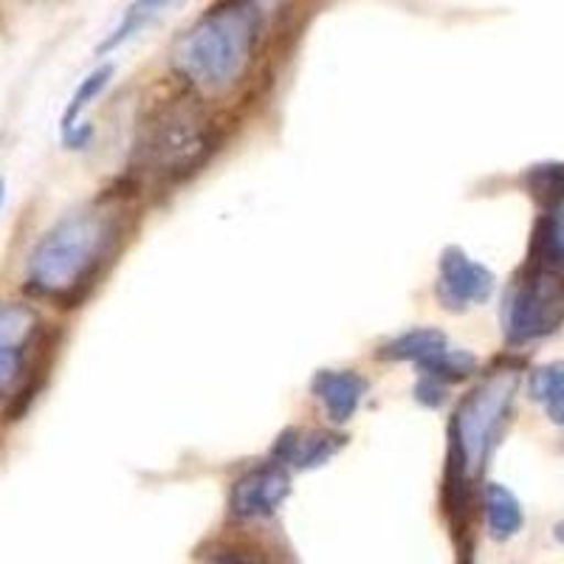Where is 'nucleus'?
Returning a JSON list of instances; mask_svg holds the SVG:
<instances>
[{"instance_id":"nucleus-22","label":"nucleus","mask_w":564,"mask_h":564,"mask_svg":"<svg viewBox=\"0 0 564 564\" xmlns=\"http://www.w3.org/2000/svg\"><path fill=\"white\" fill-rule=\"evenodd\" d=\"M3 193H7V184H3V178H0V204H3Z\"/></svg>"},{"instance_id":"nucleus-15","label":"nucleus","mask_w":564,"mask_h":564,"mask_svg":"<svg viewBox=\"0 0 564 564\" xmlns=\"http://www.w3.org/2000/svg\"><path fill=\"white\" fill-rule=\"evenodd\" d=\"M423 379L441 381V384H457V381H466L471 372L477 370L475 352L468 350H455V347H443L441 352H435L432 359H426L423 365H417Z\"/></svg>"},{"instance_id":"nucleus-12","label":"nucleus","mask_w":564,"mask_h":564,"mask_svg":"<svg viewBox=\"0 0 564 564\" xmlns=\"http://www.w3.org/2000/svg\"><path fill=\"white\" fill-rule=\"evenodd\" d=\"M486 522L488 533L497 542H506V539L517 536L522 531V522H525L520 500L506 486H500V482H488L486 486Z\"/></svg>"},{"instance_id":"nucleus-18","label":"nucleus","mask_w":564,"mask_h":564,"mask_svg":"<svg viewBox=\"0 0 564 564\" xmlns=\"http://www.w3.org/2000/svg\"><path fill=\"white\" fill-rule=\"evenodd\" d=\"M415 401H421L423 406H432V410H437V406H443V401H446V384H441V381H432V379H423L415 384Z\"/></svg>"},{"instance_id":"nucleus-7","label":"nucleus","mask_w":564,"mask_h":564,"mask_svg":"<svg viewBox=\"0 0 564 564\" xmlns=\"http://www.w3.org/2000/svg\"><path fill=\"white\" fill-rule=\"evenodd\" d=\"M37 334L40 316L32 305H0V398H7L23 379Z\"/></svg>"},{"instance_id":"nucleus-3","label":"nucleus","mask_w":564,"mask_h":564,"mask_svg":"<svg viewBox=\"0 0 564 564\" xmlns=\"http://www.w3.org/2000/svg\"><path fill=\"white\" fill-rule=\"evenodd\" d=\"M517 384H520V376L513 370H502L477 387L460 404L452 423V449H455V466L460 477L477 475L486 463L488 452L500 437Z\"/></svg>"},{"instance_id":"nucleus-8","label":"nucleus","mask_w":564,"mask_h":564,"mask_svg":"<svg viewBox=\"0 0 564 564\" xmlns=\"http://www.w3.org/2000/svg\"><path fill=\"white\" fill-rule=\"evenodd\" d=\"M291 494V480L280 463L257 466L246 471L235 486H231L229 508L238 520H263L276 513V508L285 502Z\"/></svg>"},{"instance_id":"nucleus-6","label":"nucleus","mask_w":564,"mask_h":564,"mask_svg":"<svg viewBox=\"0 0 564 564\" xmlns=\"http://www.w3.org/2000/svg\"><path fill=\"white\" fill-rule=\"evenodd\" d=\"M491 271L471 260L460 246H446L437 260V300L443 308L466 311L471 305H482L494 294Z\"/></svg>"},{"instance_id":"nucleus-13","label":"nucleus","mask_w":564,"mask_h":564,"mask_svg":"<svg viewBox=\"0 0 564 564\" xmlns=\"http://www.w3.org/2000/svg\"><path fill=\"white\" fill-rule=\"evenodd\" d=\"M175 3H178V0H135V3H130L124 18L119 20V26L97 45V54H108L113 52V48H119L124 40H130L133 34H139L141 29L150 26L159 14H164L170 7H175Z\"/></svg>"},{"instance_id":"nucleus-16","label":"nucleus","mask_w":564,"mask_h":564,"mask_svg":"<svg viewBox=\"0 0 564 564\" xmlns=\"http://www.w3.org/2000/svg\"><path fill=\"white\" fill-rule=\"evenodd\" d=\"M539 251L551 260V263L564 265V186L556 195H551L545 218L539 226L536 235Z\"/></svg>"},{"instance_id":"nucleus-4","label":"nucleus","mask_w":564,"mask_h":564,"mask_svg":"<svg viewBox=\"0 0 564 564\" xmlns=\"http://www.w3.org/2000/svg\"><path fill=\"white\" fill-rule=\"evenodd\" d=\"M564 322V280L556 271L536 269L513 282L502 308L506 336L513 345L545 339Z\"/></svg>"},{"instance_id":"nucleus-9","label":"nucleus","mask_w":564,"mask_h":564,"mask_svg":"<svg viewBox=\"0 0 564 564\" xmlns=\"http://www.w3.org/2000/svg\"><path fill=\"white\" fill-rule=\"evenodd\" d=\"M345 446V437L334 435V432L325 430H285L274 441V463L280 466L300 468V471H308V468L325 466L336 452Z\"/></svg>"},{"instance_id":"nucleus-21","label":"nucleus","mask_w":564,"mask_h":564,"mask_svg":"<svg viewBox=\"0 0 564 564\" xmlns=\"http://www.w3.org/2000/svg\"><path fill=\"white\" fill-rule=\"evenodd\" d=\"M553 536H556L558 545H564V522H558V525H553Z\"/></svg>"},{"instance_id":"nucleus-1","label":"nucleus","mask_w":564,"mask_h":564,"mask_svg":"<svg viewBox=\"0 0 564 564\" xmlns=\"http://www.w3.org/2000/svg\"><path fill=\"white\" fill-rule=\"evenodd\" d=\"M119 243V215L108 209H85L59 220L37 246L26 265L29 289L45 300L74 305Z\"/></svg>"},{"instance_id":"nucleus-17","label":"nucleus","mask_w":564,"mask_h":564,"mask_svg":"<svg viewBox=\"0 0 564 564\" xmlns=\"http://www.w3.org/2000/svg\"><path fill=\"white\" fill-rule=\"evenodd\" d=\"M528 390H531L533 401L545 406L564 401V361H551V365L536 367L531 372Z\"/></svg>"},{"instance_id":"nucleus-11","label":"nucleus","mask_w":564,"mask_h":564,"mask_svg":"<svg viewBox=\"0 0 564 564\" xmlns=\"http://www.w3.org/2000/svg\"><path fill=\"white\" fill-rule=\"evenodd\" d=\"M446 345H449V339H446L441 330H435V327H415V330H406V334L387 341V345L381 347L379 359L410 361V365L417 367L426 359H432L435 352H441Z\"/></svg>"},{"instance_id":"nucleus-10","label":"nucleus","mask_w":564,"mask_h":564,"mask_svg":"<svg viewBox=\"0 0 564 564\" xmlns=\"http://www.w3.org/2000/svg\"><path fill=\"white\" fill-rule=\"evenodd\" d=\"M311 392L322 404L330 423L341 426L356 415L367 395V381L356 370H319L311 381Z\"/></svg>"},{"instance_id":"nucleus-20","label":"nucleus","mask_w":564,"mask_h":564,"mask_svg":"<svg viewBox=\"0 0 564 564\" xmlns=\"http://www.w3.org/2000/svg\"><path fill=\"white\" fill-rule=\"evenodd\" d=\"M212 564H254V562H249V558H243V556H218V558H212Z\"/></svg>"},{"instance_id":"nucleus-14","label":"nucleus","mask_w":564,"mask_h":564,"mask_svg":"<svg viewBox=\"0 0 564 564\" xmlns=\"http://www.w3.org/2000/svg\"><path fill=\"white\" fill-rule=\"evenodd\" d=\"M113 79V65H99L97 70H90L88 77L79 83V88L74 90V97L68 99V108L63 113V122H59V130H63V139H68L70 133H77L79 128H85L79 119H83L85 108L97 97H102V90L108 88V83Z\"/></svg>"},{"instance_id":"nucleus-2","label":"nucleus","mask_w":564,"mask_h":564,"mask_svg":"<svg viewBox=\"0 0 564 564\" xmlns=\"http://www.w3.org/2000/svg\"><path fill=\"white\" fill-rule=\"evenodd\" d=\"M257 32L254 0H224L181 34L173 48L175 70L204 94H226L249 74Z\"/></svg>"},{"instance_id":"nucleus-5","label":"nucleus","mask_w":564,"mask_h":564,"mask_svg":"<svg viewBox=\"0 0 564 564\" xmlns=\"http://www.w3.org/2000/svg\"><path fill=\"white\" fill-rule=\"evenodd\" d=\"M209 150V133L189 113H167L153 124L144 141V161L159 175H184L193 170Z\"/></svg>"},{"instance_id":"nucleus-19","label":"nucleus","mask_w":564,"mask_h":564,"mask_svg":"<svg viewBox=\"0 0 564 564\" xmlns=\"http://www.w3.org/2000/svg\"><path fill=\"white\" fill-rule=\"evenodd\" d=\"M545 410H547V417H551L556 426H564V401H558V404L553 406H545Z\"/></svg>"}]
</instances>
